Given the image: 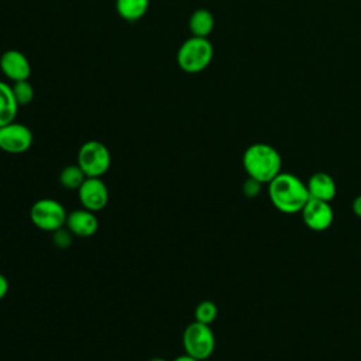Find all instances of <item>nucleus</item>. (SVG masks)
I'll list each match as a JSON object with an SVG mask.
<instances>
[{"label": "nucleus", "mask_w": 361, "mask_h": 361, "mask_svg": "<svg viewBox=\"0 0 361 361\" xmlns=\"http://www.w3.org/2000/svg\"><path fill=\"white\" fill-rule=\"evenodd\" d=\"M351 209H353V213L357 216V217H361V195L355 196L353 203H351Z\"/></svg>", "instance_id": "22"}, {"label": "nucleus", "mask_w": 361, "mask_h": 361, "mask_svg": "<svg viewBox=\"0 0 361 361\" xmlns=\"http://www.w3.org/2000/svg\"><path fill=\"white\" fill-rule=\"evenodd\" d=\"M148 361H168V360H165V358H162V357H152V358H149Z\"/></svg>", "instance_id": "24"}, {"label": "nucleus", "mask_w": 361, "mask_h": 361, "mask_svg": "<svg viewBox=\"0 0 361 361\" xmlns=\"http://www.w3.org/2000/svg\"><path fill=\"white\" fill-rule=\"evenodd\" d=\"M214 28V17L207 8H197L189 18V30L195 37L207 38Z\"/></svg>", "instance_id": "15"}, {"label": "nucleus", "mask_w": 361, "mask_h": 361, "mask_svg": "<svg viewBox=\"0 0 361 361\" xmlns=\"http://www.w3.org/2000/svg\"><path fill=\"white\" fill-rule=\"evenodd\" d=\"M85 179H86V175L78 164L66 165L59 172V176H58L59 185L68 190H78Z\"/></svg>", "instance_id": "16"}, {"label": "nucleus", "mask_w": 361, "mask_h": 361, "mask_svg": "<svg viewBox=\"0 0 361 361\" xmlns=\"http://www.w3.org/2000/svg\"><path fill=\"white\" fill-rule=\"evenodd\" d=\"M34 137L31 130L17 121L0 127V149L7 154H23L32 145Z\"/></svg>", "instance_id": "7"}, {"label": "nucleus", "mask_w": 361, "mask_h": 361, "mask_svg": "<svg viewBox=\"0 0 361 361\" xmlns=\"http://www.w3.org/2000/svg\"><path fill=\"white\" fill-rule=\"evenodd\" d=\"M214 55L212 42L204 37H195L185 39L176 54L179 68L186 73H199L204 71Z\"/></svg>", "instance_id": "3"}, {"label": "nucleus", "mask_w": 361, "mask_h": 361, "mask_svg": "<svg viewBox=\"0 0 361 361\" xmlns=\"http://www.w3.org/2000/svg\"><path fill=\"white\" fill-rule=\"evenodd\" d=\"M268 196L272 206L285 214L300 213L310 199L306 183L290 172H279L268 183Z\"/></svg>", "instance_id": "1"}, {"label": "nucleus", "mask_w": 361, "mask_h": 361, "mask_svg": "<svg viewBox=\"0 0 361 361\" xmlns=\"http://www.w3.org/2000/svg\"><path fill=\"white\" fill-rule=\"evenodd\" d=\"M76 192L80 206L90 212L97 213L109 203V188L102 178L86 176Z\"/></svg>", "instance_id": "8"}, {"label": "nucleus", "mask_w": 361, "mask_h": 361, "mask_svg": "<svg viewBox=\"0 0 361 361\" xmlns=\"http://www.w3.org/2000/svg\"><path fill=\"white\" fill-rule=\"evenodd\" d=\"M173 361H200V360H196V358H193V357H190V355H188V354L185 353V354H182V355H178Z\"/></svg>", "instance_id": "23"}, {"label": "nucleus", "mask_w": 361, "mask_h": 361, "mask_svg": "<svg viewBox=\"0 0 361 361\" xmlns=\"http://www.w3.org/2000/svg\"><path fill=\"white\" fill-rule=\"evenodd\" d=\"M7 292H8V279L6 278V275L0 272V300L6 298Z\"/></svg>", "instance_id": "21"}, {"label": "nucleus", "mask_w": 361, "mask_h": 361, "mask_svg": "<svg viewBox=\"0 0 361 361\" xmlns=\"http://www.w3.org/2000/svg\"><path fill=\"white\" fill-rule=\"evenodd\" d=\"M264 183L258 182L257 179H252V178H247L245 182L243 183V195L248 199H254L257 197L259 193H261V186Z\"/></svg>", "instance_id": "20"}, {"label": "nucleus", "mask_w": 361, "mask_h": 361, "mask_svg": "<svg viewBox=\"0 0 361 361\" xmlns=\"http://www.w3.org/2000/svg\"><path fill=\"white\" fill-rule=\"evenodd\" d=\"M149 7V0H116L117 14L128 21L134 23L142 18Z\"/></svg>", "instance_id": "14"}, {"label": "nucleus", "mask_w": 361, "mask_h": 361, "mask_svg": "<svg viewBox=\"0 0 361 361\" xmlns=\"http://www.w3.org/2000/svg\"><path fill=\"white\" fill-rule=\"evenodd\" d=\"M243 168L248 178L269 183L282 172V157L276 148L267 142H255L243 154Z\"/></svg>", "instance_id": "2"}, {"label": "nucleus", "mask_w": 361, "mask_h": 361, "mask_svg": "<svg viewBox=\"0 0 361 361\" xmlns=\"http://www.w3.org/2000/svg\"><path fill=\"white\" fill-rule=\"evenodd\" d=\"M182 347L188 355L196 360L204 361L210 358L216 348V337L212 327L196 320L189 323L182 333Z\"/></svg>", "instance_id": "4"}, {"label": "nucleus", "mask_w": 361, "mask_h": 361, "mask_svg": "<svg viewBox=\"0 0 361 361\" xmlns=\"http://www.w3.org/2000/svg\"><path fill=\"white\" fill-rule=\"evenodd\" d=\"M302 219L307 228L313 231L327 230L334 220V212L330 202L309 199L302 209Z\"/></svg>", "instance_id": "9"}, {"label": "nucleus", "mask_w": 361, "mask_h": 361, "mask_svg": "<svg viewBox=\"0 0 361 361\" xmlns=\"http://www.w3.org/2000/svg\"><path fill=\"white\" fill-rule=\"evenodd\" d=\"M73 234L63 226L55 231H52V243L59 250H66L72 245Z\"/></svg>", "instance_id": "19"}, {"label": "nucleus", "mask_w": 361, "mask_h": 361, "mask_svg": "<svg viewBox=\"0 0 361 361\" xmlns=\"http://www.w3.org/2000/svg\"><path fill=\"white\" fill-rule=\"evenodd\" d=\"M18 107L20 104L14 97L11 86L0 80V127L16 121Z\"/></svg>", "instance_id": "13"}, {"label": "nucleus", "mask_w": 361, "mask_h": 361, "mask_svg": "<svg viewBox=\"0 0 361 361\" xmlns=\"http://www.w3.org/2000/svg\"><path fill=\"white\" fill-rule=\"evenodd\" d=\"M65 227L75 235L87 238L97 233L99 230V220L94 212H90L87 209H76L68 213Z\"/></svg>", "instance_id": "11"}, {"label": "nucleus", "mask_w": 361, "mask_h": 361, "mask_svg": "<svg viewBox=\"0 0 361 361\" xmlns=\"http://www.w3.org/2000/svg\"><path fill=\"white\" fill-rule=\"evenodd\" d=\"M217 313H219V310H217L216 303L206 299V300H202L200 303H197V306L195 307V320L210 326L216 320Z\"/></svg>", "instance_id": "17"}, {"label": "nucleus", "mask_w": 361, "mask_h": 361, "mask_svg": "<svg viewBox=\"0 0 361 361\" xmlns=\"http://www.w3.org/2000/svg\"><path fill=\"white\" fill-rule=\"evenodd\" d=\"M0 71L11 82L27 80L31 75V65L23 52L8 49L0 56Z\"/></svg>", "instance_id": "10"}, {"label": "nucleus", "mask_w": 361, "mask_h": 361, "mask_svg": "<svg viewBox=\"0 0 361 361\" xmlns=\"http://www.w3.org/2000/svg\"><path fill=\"white\" fill-rule=\"evenodd\" d=\"M13 93H14V97L17 100V103L20 106H25V104H30L34 99V87L27 80H18V82H13Z\"/></svg>", "instance_id": "18"}, {"label": "nucleus", "mask_w": 361, "mask_h": 361, "mask_svg": "<svg viewBox=\"0 0 361 361\" xmlns=\"http://www.w3.org/2000/svg\"><path fill=\"white\" fill-rule=\"evenodd\" d=\"M310 199L331 202L337 195L336 180L327 172H314L306 182Z\"/></svg>", "instance_id": "12"}, {"label": "nucleus", "mask_w": 361, "mask_h": 361, "mask_svg": "<svg viewBox=\"0 0 361 361\" xmlns=\"http://www.w3.org/2000/svg\"><path fill=\"white\" fill-rule=\"evenodd\" d=\"M76 164L86 176L102 178L110 169L111 154L102 141L89 140L80 145Z\"/></svg>", "instance_id": "6"}, {"label": "nucleus", "mask_w": 361, "mask_h": 361, "mask_svg": "<svg viewBox=\"0 0 361 361\" xmlns=\"http://www.w3.org/2000/svg\"><path fill=\"white\" fill-rule=\"evenodd\" d=\"M68 212L65 206L52 197H41L35 200L30 209L32 224L42 231H55L65 226Z\"/></svg>", "instance_id": "5"}]
</instances>
